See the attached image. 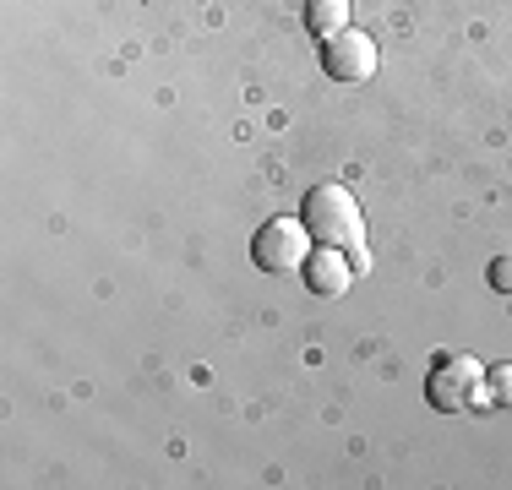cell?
Wrapping results in <instances>:
<instances>
[{
	"mask_svg": "<svg viewBox=\"0 0 512 490\" xmlns=\"http://www.w3.org/2000/svg\"><path fill=\"white\" fill-rule=\"evenodd\" d=\"M300 218H306L311 240L349 251L355 273L365 267V251H360L365 224H360V202H355V191H349V186H316V191H306V202H300Z\"/></svg>",
	"mask_w": 512,
	"mask_h": 490,
	"instance_id": "1",
	"label": "cell"
},
{
	"mask_svg": "<svg viewBox=\"0 0 512 490\" xmlns=\"http://www.w3.org/2000/svg\"><path fill=\"white\" fill-rule=\"evenodd\" d=\"M480 392H485V365L463 349H442L431 360V371H425V398L442 414H458L469 403H480Z\"/></svg>",
	"mask_w": 512,
	"mask_h": 490,
	"instance_id": "2",
	"label": "cell"
},
{
	"mask_svg": "<svg viewBox=\"0 0 512 490\" xmlns=\"http://www.w3.org/2000/svg\"><path fill=\"white\" fill-rule=\"evenodd\" d=\"M306 256H311L306 218H267L251 235V262L262 267V273H295Z\"/></svg>",
	"mask_w": 512,
	"mask_h": 490,
	"instance_id": "3",
	"label": "cell"
},
{
	"mask_svg": "<svg viewBox=\"0 0 512 490\" xmlns=\"http://www.w3.org/2000/svg\"><path fill=\"white\" fill-rule=\"evenodd\" d=\"M376 39L371 33H360V28H344V33H333V39H322V71L333 82H349V88H360V82H371L376 77Z\"/></svg>",
	"mask_w": 512,
	"mask_h": 490,
	"instance_id": "4",
	"label": "cell"
},
{
	"mask_svg": "<svg viewBox=\"0 0 512 490\" xmlns=\"http://www.w3.org/2000/svg\"><path fill=\"white\" fill-rule=\"evenodd\" d=\"M300 278H306L311 294L338 300V294L355 284V262H349V251H338V245H322V251H311L306 262H300Z\"/></svg>",
	"mask_w": 512,
	"mask_h": 490,
	"instance_id": "5",
	"label": "cell"
},
{
	"mask_svg": "<svg viewBox=\"0 0 512 490\" xmlns=\"http://www.w3.org/2000/svg\"><path fill=\"white\" fill-rule=\"evenodd\" d=\"M306 28L316 39H333L349 28V0H306Z\"/></svg>",
	"mask_w": 512,
	"mask_h": 490,
	"instance_id": "6",
	"label": "cell"
},
{
	"mask_svg": "<svg viewBox=\"0 0 512 490\" xmlns=\"http://www.w3.org/2000/svg\"><path fill=\"white\" fill-rule=\"evenodd\" d=\"M485 392H491V403H512V365L485 371Z\"/></svg>",
	"mask_w": 512,
	"mask_h": 490,
	"instance_id": "7",
	"label": "cell"
},
{
	"mask_svg": "<svg viewBox=\"0 0 512 490\" xmlns=\"http://www.w3.org/2000/svg\"><path fill=\"white\" fill-rule=\"evenodd\" d=\"M485 278H491V289H496V294H512V251H507V256H496Z\"/></svg>",
	"mask_w": 512,
	"mask_h": 490,
	"instance_id": "8",
	"label": "cell"
}]
</instances>
